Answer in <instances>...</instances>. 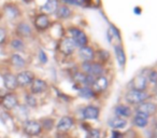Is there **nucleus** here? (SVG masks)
Here are the masks:
<instances>
[{"instance_id": "obj_1", "label": "nucleus", "mask_w": 157, "mask_h": 138, "mask_svg": "<svg viewBox=\"0 0 157 138\" xmlns=\"http://www.w3.org/2000/svg\"><path fill=\"white\" fill-rule=\"evenodd\" d=\"M21 129L25 136L30 138L40 137L43 133L40 121L35 120V119H28V120L21 123Z\"/></svg>"}, {"instance_id": "obj_2", "label": "nucleus", "mask_w": 157, "mask_h": 138, "mask_svg": "<svg viewBox=\"0 0 157 138\" xmlns=\"http://www.w3.org/2000/svg\"><path fill=\"white\" fill-rule=\"evenodd\" d=\"M151 95L148 94L146 91H137V90H128L125 94L124 98L128 105L132 106H138L140 104L144 103V101H147L150 99Z\"/></svg>"}, {"instance_id": "obj_3", "label": "nucleus", "mask_w": 157, "mask_h": 138, "mask_svg": "<svg viewBox=\"0 0 157 138\" xmlns=\"http://www.w3.org/2000/svg\"><path fill=\"white\" fill-rule=\"evenodd\" d=\"M82 73L85 75H90L93 77L97 78L103 76L105 73V67L101 63H97V61H83L81 65Z\"/></svg>"}, {"instance_id": "obj_4", "label": "nucleus", "mask_w": 157, "mask_h": 138, "mask_svg": "<svg viewBox=\"0 0 157 138\" xmlns=\"http://www.w3.org/2000/svg\"><path fill=\"white\" fill-rule=\"evenodd\" d=\"M75 126V120L71 116H63L57 121L55 129L59 134H67Z\"/></svg>"}, {"instance_id": "obj_5", "label": "nucleus", "mask_w": 157, "mask_h": 138, "mask_svg": "<svg viewBox=\"0 0 157 138\" xmlns=\"http://www.w3.org/2000/svg\"><path fill=\"white\" fill-rule=\"evenodd\" d=\"M20 105V101H18V97L16 96L14 93L8 92L5 96L1 98V107L8 112H11L15 109L17 106Z\"/></svg>"}, {"instance_id": "obj_6", "label": "nucleus", "mask_w": 157, "mask_h": 138, "mask_svg": "<svg viewBox=\"0 0 157 138\" xmlns=\"http://www.w3.org/2000/svg\"><path fill=\"white\" fill-rule=\"evenodd\" d=\"M36 79L35 73L30 70H23L16 75V80H17L18 88H27L30 86L33 80Z\"/></svg>"}, {"instance_id": "obj_7", "label": "nucleus", "mask_w": 157, "mask_h": 138, "mask_svg": "<svg viewBox=\"0 0 157 138\" xmlns=\"http://www.w3.org/2000/svg\"><path fill=\"white\" fill-rule=\"evenodd\" d=\"M135 112H139V113L145 114L147 116H155L157 113V104L153 103V101H144V103L136 106Z\"/></svg>"}, {"instance_id": "obj_8", "label": "nucleus", "mask_w": 157, "mask_h": 138, "mask_svg": "<svg viewBox=\"0 0 157 138\" xmlns=\"http://www.w3.org/2000/svg\"><path fill=\"white\" fill-rule=\"evenodd\" d=\"M99 116H100V109L97 106L88 105L85 106L83 108V110H82V119L84 121L98 120Z\"/></svg>"}, {"instance_id": "obj_9", "label": "nucleus", "mask_w": 157, "mask_h": 138, "mask_svg": "<svg viewBox=\"0 0 157 138\" xmlns=\"http://www.w3.org/2000/svg\"><path fill=\"white\" fill-rule=\"evenodd\" d=\"M2 81H3V86L8 92L13 93L14 91H16L18 89L17 80H16V76L13 75L11 73H7L2 76Z\"/></svg>"}, {"instance_id": "obj_10", "label": "nucleus", "mask_w": 157, "mask_h": 138, "mask_svg": "<svg viewBox=\"0 0 157 138\" xmlns=\"http://www.w3.org/2000/svg\"><path fill=\"white\" fill-rule=\"evenodd\" d=\"M148 85L147 79H146V76L143 73H140L137 75L130 82V89L137 91H146Z\"/></svg>"}, {"instance_id": "obj_11", "label": "nucleus", "mask_w": 157, "mask_h": 138, "mask_svg": "<svg viewBox=\"0 0 157 138\" xmlns=\"http://www.w3.org/2000/svg\"><path fill=\"white\" fill-rule=\"evenodd\" d=\"M69 31L71 33L72 39H73V41L76 46H78V48H83V46L87 45L88 39L83 31L80 30V29H78V28H72V29H70Z\"/></svg>"}, {"instance_id": "obj_12", "label": "nucleus", "mask_w": 157, "mask_h": 138, "mask_svg": "<svg viewBox=\"0 0 157 138\" xmlns=\"http://www.w3.org/2000/svg\"><path fill=\"white\" fill-rule=\"evenodd\" d=\"M108 86H109V80L105 76H100V77H97L95 79L94 83L92 85L93 91L95 92V94H101L105 91H107Z\"/></svg>"}, {"instance_id": "obj_13", "label": "nucleus", "mask_w": 157, "mask_h": 138, "mask_svg": "<svg viewBox=\"0 0 157 138\" xmlns=\"http://www.w3.org/2000/svg\"><path fill=\"white\" fill-rule=\"evenodd\" d=\"M114 114L115 116H120L123 119H128L130 116H132L133 110L131 109V107L126 104H118L114 107Z\"/></svg>"}, {"instance_id": "obj_14", "label": "nucleus", "mask_w": 157, "mask_h": 138, "mask_svg": "<svg viewBox=\"0 0 157 138\" xmlns=\"http://www.w3.org/2000/svg\"><path fill=\"white\" fill-rule=\"evenodd\" d=\"M48 88V82L42 79H39V78H36L30 85V93L33 95L42 94V93L46 92Z\"/></svg>"}, {"instance_id": "obj_15", "label": "nucleus", "mask_w": 157, "mask_h": 138, "mask_svg": "<svg viewBox=\"0 0 157 138\" xmlns=\"http://www.w3.org/2000/svg\"><path fill=\"white\" fill-rule=\"evenodd\" d=\"M76 45L74 43L72 38H65L61 40V42L59 43V51L63 53V55H71L74 52Z\"/></svg>"}, {"instance_id": "obj_16", "label": "nucleus", "mask_w": 157, "mask_h": 138, "mask_svg": "<svg viewBox=\"0 0 157 138\" xmlns=\"http://www.w3.org/2000/svg\"><path fill=\"white\" fill-rule=\"evenodd\" d=\"M13 111L16 113V116H13V118L16 119V120H18L21 123H23L24 121H26L29 119L30 109H29L26 105H24V104H20V105H18L17 107L13 110Z\"/></svg>"}, {"instance_id": "obj_17", "label": "nucleus", "mask_w": 157, "mask_h": 138, "mask_svg": "<svg viewBox=\"0 0 157 138\" xmlns=\"http://www.w3.org/2000/svg\"><path fill=\"white\" fill-rule=\"evenodd\" d=\"M150 122V116H145V114L139 113V112H135L132 116V124L138 128H144L148 125Z\"/></svg>"}, {"instance_id": "obj_18", "label": "nucleus", "mask_w": 157, "mask_h": 138, "mask_svg": "<svg viewBox=\"0 0 157 138\" xmlns=\"http://www.w3.org/2000/svg\"><path fill=\"white\" fill-rule=\"evenodd\" d=\"M108 124L114 131H120V129H123L127 126L128 121L126 119L120 118V116H114V118H111L108 121Z\"/></svg>"}, {"instance_id": "obj_19", "label": "nucleus", "mask_w": 157, "mask_h": 138, "mask_svg": "<svg viewBox=\"0 0 157 138\" xmlns=\"http://www.w3.org/2000/svg\"><path fill=\"white\" fill-rule=\"evenodd\" d=\"M78 56L83 61H93L95 58V51L90 46H83L78 50Z\"/></svg>"}, {"instance_id": "obj_20", "label": "nucleus", "mask_w": 157, "mask_h": 138, "mask_svg": "<svg viewBox=\"0 0 157 138\" xmlns=\"http://www.w3.org/2000/svg\"><path fill=\"white\" fill-rule=\"evenodd\" d=\"M114 52H115V57L117 59L118 65L122 68H124L125 65H126V54H125V51L123 49V46L120 45V44H116L114 46Z\"/></svg>"}, {"instance_id": "obj_21", "label": "nucleus", "mask_w": 157, "mask_h": 138, "mask_svg": "<svg viewBox=\"0 0 157 138\" xmlns=\"http://www.w3.org/2000/svg\"><path fill=\"white\" fill-rule=\"evenodd\" d=\"M39 121L42 126V129H43V132H45V133L52 132L53 129L55 128V125H56L55 120L53 118H42L41 120H39Z\"/></svg>"}, {"instance_id": "obj_22", "label": "nucleus", "mask_w": 157, "mask_h": 138, "mask_svg": "<svg viewBox=\"0 0 157 138\" xmlns=\"http://www.w3.org/2000/svg\"><path fill=\"white\" fill-rule=\"evenodd\" d=\"M78 95L81 97V98H84V99H90L96 96V94H95V92L93 91V89L90 88V86H81V88L78 90Z\"/></svg>"}, {"instance_id": "obj_23", "label": "nucleus", "mask_w": 157, "mask_h": 138, "mask_svg": "<svg viewBox=\"0 0 157 138\" xmlns=\"http://www.w3.org/2000/svg\"><path fill=\"white\" fill-rule=\"evenodd\" d=\"M24 105H26L29 109H35L38 107V99L37 96L31 93H27L24 95Z\"/></svg>"}, {"instance_id": "obj_24", "label": "nucleus", "mask_w": 157, "mask_h": 138, "mask_svg": "<svg viewBox=\"0 0 157 138\" xmlns=\"http://www.w3.org/2000/svg\"><path fill=\"white\" fill-rule=\"evenodd\" d=\"M48 24H50V22H48V18L45 15V14H40V15H38L37 18H36V21H35L36 27L39 28V29L48 28Z\"/></svg>"}, {"instance_id": "obj_25", "label": "nucleus", "mask_w": 157, "mask_h": 138, "mask_svg": "<svg viewBox=\"0 0 157 138\" xmlns=\"http://www.w3.org/2000/svg\"><path fill=\"white\" fill-rule=\"evenodd\" d=\"M11 64L15 68L22 69V68H24L25 65H26V61H25L20 54H13L11 56Z\"/></svg>"}, {"instance_id": "obj_26", "label": "nucleus", "mask_w": 157, "mask_h": 138, "mask_svg": "<svg viewBox=\"0 0 157 138\" xmlns=\"http://www.w3.org/2000/svg\"><path fill=\"white\" fill-rule=\"evenodd\" d=\"M57 7H58L57 0H48L45 5L42 7V10L45 13H53L57 10Z\"/></svg>"}, {"instance_id": "obj_27", "label": "nucleus", "mask_w": 157, "mask_h": 138, "mask_svg": "<svg viewBox=\"0 0 157 138\" xmlns=\"http://www.w3.org/2000/svg\"><path fill=\"white\" fill-rule=\"evenodd\" d=\"M56 13L59 18H68L71 15V10L66 6H63V7L58 8V10H56Z\"/></svg>"}, {"instance_id": "obj_28", "label": "nucleus", "mask_w": 157, "mask_h": 138, "mask_svg": "<svg viewBox=\"0 0 157 138\" xmlns=\"http://www.w3.org/2000/svg\"><path fill=\"white\" fill-rule=\"evenodd\" d=\"M17 33L23 37H27V36H29L31 34V29L27 24L22 23V24H20L17 26Z\"/></svg>"}, {"instance_id": "obj_29", "label": "nucleus", "mask_w": 157, "mask_h": 138, "mask_svg": "<svg viewBox=\"0 0 157 138\" xmlns=\"http://www.w3.org/2000/svg\"><path fill=\"white\" fill-rule=\"evenodd\" d=\"M86 138H102V134H101V131L99 128L90 127V128L87 131Z\"/></svg>"}, {"instance_id": "obj_30", "label": "nucleus", "mask_w": 157, "mask_h": 138, "mask_svg": "<svg viewBox=\"0 0 157 138\" xmlns=\"http://www.w3.org/2000/svg\"><path fill=\"white\" fill-rule=\"evenodd\" d=\"M146 79H147L148 83H152L155 85L157 83V70H151L148 75L146 76Z\"/></svg>"}, {"instance_id": "obj_31", "label": "nucleus", "mask_w": 157, "mask_h": 138, "mask_svg": "<svg viewBox=\"0 0 157 138\" xmlns=\"http://www.w3.org/2000/svg\"><path fill=\"white\" fill-rule=\"evenodd\" d=\"M11 46L16 51H21L24 49V42L20 39H14L13 41L11 42Z\"/></svg>"}, {"instance_id": "obj_32", "label": "nucleus", "mask_w": 157, "mask_h": 138, "mask_svg": "<svg viewBox=\"0 0 157 138\" xmlns=\"http://www.w3.org/2000/svg\"><path fill=\"white\" fill-rule=\"evenodd\" d=\"M123 138H138V133L133 128L127 129L125 133H123Z\"/></svg>"}, {"instance_id": "obj_33", "label": "nucleus", "mask_w": 157, "mask_h": 138, "mask_svg": "<svg viewBox=\"0 0 157 138\" xmlns=\"http://www.w3.org/2000/svg\"><path fill=\"white\" fill-rule=\"evenodd\" d=\"M39 58H40V61H41L42 64L48 63V56H46V54L42 50L40 51V53H39Z\"/></svg>"}, {"instance_id": "obj_34", "label": "nucleus", "mask_w": 157, "mask_h": 138, "mask_svg": "<svg viewBox=\"0 0 157 138\" xmlns=\"http://www.w3.org/2000/svg\"><path fill=\"white\" fill-rule=\"evenodd\" d=\"M99 57L102 61H105L109 58V53H107L105 51H101V52H99Z\"/></svg>"}, {"instance_id": "obj_35", "label": "nucleus", "mask_w": 157, "mask_h": 138, "mask_svg": "<svg viewBox=\"0 0 157 138\" xmlns=\"http://www.w3.org/2000/svg\"><path fill=\"white\" fill-rule=\"evenodd\" d=\"M111 138H123V133H121L120 131H112V136Z\"/></svg>"}, {"instance_id": "obj_36", "label": "nucleus", "mask_w": 157, "mask_h": 138, "mask_svg": "<svg viewBox=\"0 0 157 138\" xmlns=\"http://www.w3.org/2000/svg\"><path fill=\"white\" fill-rule=\"evenodd\" d=\"M6 39V31L3 28H0V44L2 43Z\"/></svg>"}, {"instance_id": "obj_37", "label": "nucleus", "mask_w": 157, "mask_h": 138, "mask_svg": "<svg viewBox=\"0 0 157 138\" xmlns=\"http://www.w3.org/2000/svg\"><path fill=\"white\" fill-rule=\"evenodd\" d=\"M153 138H157V124L155 125L154 131H153Z\"/></svg>"}, {"instance_id": "obj_38", "label": "nucleus", "mask_w": 157, "mask_h": 138, "mask_svg": "<svg viewBox=\"0 0 157 138\" xmlns=\"http://www.w3.org/2000/svg\"><path fill=\"white\" fill-rule=\"evenodd\" d=\"M154 95H155V96L157 97V83H156V84H155V85H154Z\"/></svg>"}, {"instance_id": "obj_39", "label": "nucleus", "mask_w": 157, "mask_h": 138, "mask_svg": "<svg viewBox=\"0 0 157 138\" xmlns=\"http://www.w3.org/2000/svg\"><path fill=\"white\" fill-rule=\"evenodd\" d=\"M24 1H26V2H29V1H31V0H24Z\"/></svg>"}]
</instances>
